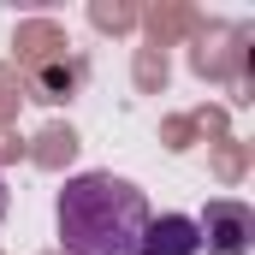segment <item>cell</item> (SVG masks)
Segmentation results:
<instances>
[{
	"label": "cell",
	"mask_w": 255,
	"mask_h": 255,
	"mask_svg": "<svg viewBox=\"0 0 255 255\" xmlns=\"http://www.w3.org/2000/svg\"><path fill=\"white\" fill-rule=\"evenodd\" d=\"M54 220H60L65 255H136L142 250V226L154 214H148V196L130 178L77 172V178H65Z\"/></svg>",
	"instance_id": "obj_1"
},
{
	"label": "cell",
	"mask_w": 255,
	"mask_h": 255,
	"mask_svg": "<svg viewBox=\"0 0 255 255\" xmlns=\"http://www.w3.org/2000/svg\"><path fill=\"white\" fill-rule=\"evenodd\" d=\"M196 238H202V250H208V255H244V250L255 244V214H250V202H232V196L208 202L202 220H196Z\"/></svg>",
	"instance_id": "obj_2"
},
{
	"label": "cell",
	"mask_w": 255,
	"mask_h": 255,
	"mask_svg": "<svg viewBox=\"0 0 255 255\" xmlns=\"http://www.w3.org/2000/svg\"><path fill=\"white\" fill-rule=\"evenodd\" d=\"M202 238H196V220L190 214H160L142 226V250L136 255H196Z\"/></svg>",
	"instance_id": "obj_3"
},
{
	"label": "cell",
	"mask_w": 255,
	"mask_h": 255,
	"mask_svg": "<svg viewBox=\"0 0 255 255\" xmlns=\"http://www.w3.org/2000/svg\"><path fill=\"white\" fill-rule=\"evenodd\" d=\"M0 220H6V178H0Z\"/></svg>",
	"instance_id": "obj_4"
}]
</instances>
